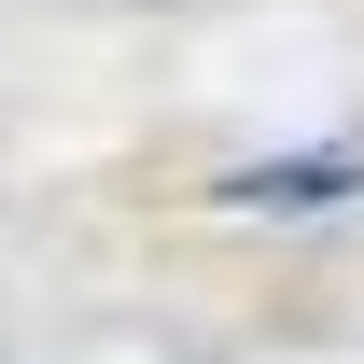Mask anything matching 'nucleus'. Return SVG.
<instances>
[{
  "label": "nucleus",
  "instance_id": "nucleus-1",
  "mask_svg": "<svg viewBox=\"0 0 364 364\" xmlns=\"http://www.w3.org/2000/svg\"><path fill=\"white\" fill-rule=\"evenodd\" d=\"M238 196H280V210H322V196H350V154H294V168H252Z\"/></svg>",
  "mask_w": 364,
  "mask_h": 364
}]
</instances>
